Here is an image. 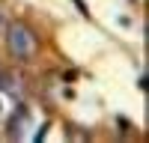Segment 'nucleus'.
<instances>
[{
  "mask_svg": "<svg viewBox=\"0 0 149 143\" xmlns=\"http://www.w3.org/2000/svg\"><path fill=\"white\" fill-rule=\"evenodd\" d=\"M0 75H3V72H0Z\"/></svg>",
  "mask_w": 149,
  "mask_h": 143,
  "instance_id": "f03ea898",
  "label": "nucleus"
},
{
  "mask_svg": "<svg viewBox=\"0 0 149 143\" xmlns=\"http://www.w3.org/2000/svg\"><path fill=\"white\" fill-rule=\"evenodd\" d=\"M6 48H9V54L15 57V60H33L36 54H39V36H36L27 24H9V30H6Z\"/></svg>",
  "mask_w": 149,
  "mask_h": 143,
  "instance_id": "f257e3e1",
  "label": "nucleus"
}]
</instances>
